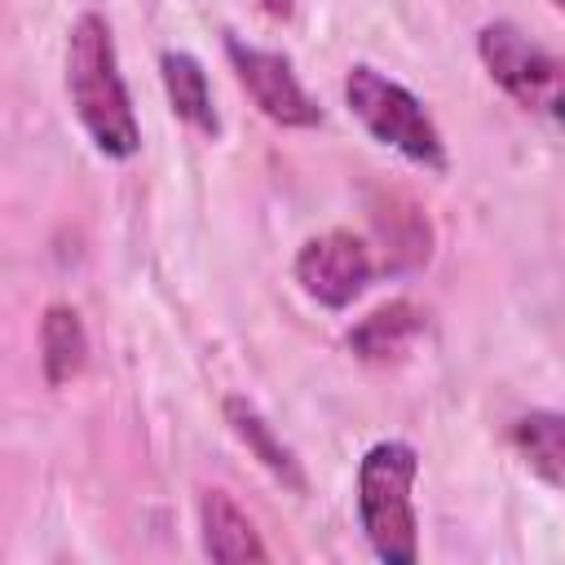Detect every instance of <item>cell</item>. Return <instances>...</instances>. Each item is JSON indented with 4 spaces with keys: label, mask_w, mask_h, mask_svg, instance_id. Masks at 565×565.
I'll return each mask as SVG.
<instances>
[{
    "label": "cell",
    "mask_w": 565,
    "mask_h": 565,
    "mask_svg": "<svg viewBox=\"0 0 565 565\" xmlns=\"http://www.w3.org/2000/svg\"><path fill=\"white\" fill-rule=\"evenodd\" d=\"M371 274H375L371 247L349 230L318 234L296 252V282L305 287V296H313L327 309L353 305L371 282Z\"/></svg>",
    "instance_id": "cell-6"
},
{
    "label": "cell",
    "mask_w": 565,
    "mask_h": 565,
    "mask_svg": "<svg viewBox=\"0 0 565 565\" xmlns=\"http://www.w3.org/2000/svg\"><path fill=\"white\" fill-rule=\"evenodd\" d=\"M88 362V331L71 305H49L40 318V366L53 388L71 384Z\"/></svg>",
    "instance_id": "cell-11"
},
{
    "label": "cell",
    "mask_w": 565,
    "mask_h": 565,
    "mask_svg": "<svg viewBox=\"0 0 565 565\" xmlns=\"http://www.w3.org/2000/svg\"><path fill=\"white\" fill-rule=\"evenodd\" d=\"M415 472L419 455L406 441H375L358 463V521L371 552L388 565L419 561V521L411 503Z\"/></svg>",
    "instance_id": "cell-2"
},
{
    "label": "cell",
    "mask_w": 565,
    "mask_h": 565,
    "mask_svg": "<svg viewBox=\"0 0 565 565\" xmlns=\"http://www.w3.org/2000/svg\"><path fill=\"white\" fill-rule=\"evenodd\" d=\"M512 441L525 455L530 472L543 486L561 490V481H565V419L556 411H530L512 424Z\"/></svg>",
    "instance_id": "cell-12"
},
{
    "label": "cell",
    "mask_w": 565,
    "mask_h": 565,
    "mask_svg": "<svg viewBox=\"0 0 565 565\" xmlns=\"http://www.w3.org/2000/svg\"><path fill=\"white\" fill-rule=\"evenodd\" d=\"M344 102L375 141L393 146L397 154H406L419 168H446V141H441L433 115L424 110V102L411 88H402L384 71H375L366 62L349 66Z\"/></svg>",
    "instance_id": "cell-3"
},
{
    "label": "cell",
    "mask_w": 565,
    "mask_h": 565,
    "mask_svg": "<svg viewBox=\"0 0 565 565\" xmlns=\"http://www.w3.org/2000/svg\"><path fill=\"white\" fill-rule=\"evenodd\" d=\"M199 530H203V552L221 565L269 561V547L260 543L252 516L225 490H203L199 494Z\"/></svg>",
    "instance_id": "cell-7"
},
{
    "label": "cell",
    "mask_w": 565,
    "mask_h": 565,
    "mask_svg": "<svg viewBox=\"0 0 565 565\" xmlns=\"http://www.w3.org/2000/svg\"><path fill=\"white\" fill-rule=\"evenodd\" d=\"M419 331H424V309L411 300H388L349 331V349L362 362H393L415 344Z\"/></svg>",
    "instance_id": "cell-8"
},
{
    "label": "cell",
    "mask_w": 565,
    "mask_h": 565,
    "mask_svg": "<svg viewBox=\"0 0 565 565\" xmlns=\"http://www.w3.org/2000/svg\"><path fill=\"white\" fill-rule=\"evenodd\" d=\"M375 230L388 243L384 247V269L397 274V269H415V265L428 260L433 234H428V221H424V212L415 203H406V199L388 203L384 212H375Z\"/></svg>",
    "instance_id": "cell-13"
},
{
    "label": "cell",
    "mask_w": 565,
    "mask_h": 565,
    "mask_svg": "<svg viewBox=\"0 0 565 565\" xmlns=\"http://www.w3.org/2000/svg\"><path fill=\"white\" fill-rule=\"evenodd\" d=\"M477 57L490 79L525 110L561 115V62L512 22H486L477 31Z\"/></svg>",
    "instance_id": "cell-4"
},
{
    "label": "cell",
    "mask_w": 565,
    "mask_h": 565,
    "mask_svg": "<svg viewBox=\"0 0 565 565\" xmlns=\"http://www.w3.org/2000/svg\"><path fill=\"white\" fill-rule=\"evenodd\" d=\"M552 4H565V0H552Z\"/></svg>",
    "instance_id": "cell-15"
},
{
    "label": "cell",
    "mask_w": 565,
    "mask_h": 565,
    "mask_svg": "<svg viewBox=\"0 0 565 565\" xmlns=\"http://www.w3.org/2000/svg\"><path fill=\"white\" fill-rule=\"evenodd\" d=\"M269 13H274V18H287V13H291V0H269Z\"/></svg>",
    "instance_id": "cell-14"
},
{
    "label": "cell",
    "mask_w": 565,
    "mask_h": 565,
    "mask_svg": "<svg viewBox=\"0 0 565 565\" xmlns=\"http://www.w3.org/2000/svg\"><path fill=\"white\" fill-rule=\"evenodd\" d=\"M66 97L88 141L106 159H132L141 150V128L119 75L115 35L102 13H79L66 35Z\"/></svg>",
    "instance_id": "cell-1"
},
{
    "label": "cell",
    "mask_w": 565,
    "mask_h": 565,
    "mask_svg": "<svg viewBox=\"0 0 565 565\" xmlns=\"http://www.w3.org/2000/svg\"><path fill=\"white\" fill-rule=\"evenodd\" d=\"M159 75H163V88H168V102H172L177 119H185L190 128L216 137V132H221V119H216L212 84H207V71L199 66V57L168 49V53L159 57Z\"/></svg>",
    "instance_id": "cell-10"
},
{
    "label": "cell",
    "mask_w": 565,
    "mask_h": 565,
    "mask_svg": "<svg viewBox=\"0 0 565 565\" xmlns=\"http://www.w3.org/2000/svg\"><path fill=\"white\" fill-rule=\"evenodd\" d=\"M225 53H230V66L238 75V84L247 88V97L260 106V115H269L274 124L282 128H313L322 124V110L318 102L305 93V84L296 79L291 62L274 49H256V44H243V40H225Z\"/></svg>",
    "instance_id": "cell-5"
},
{
    "label": "cell",
    "mask_w": 565,
    "mask_h": 565,
    "mask_svg": "<svg viewBox=\"0 0 565 565\" xmlns=\"http://www.w3.org/2000/svg\"><path fill=\"white\" fill-rule=\"evenodd\" d=\"M225 424L234 428V437L287 486V490H296V494H305L309 490V481H305V468H300V459H296V450L265 424V415L252 406V402H243V397H225Z\"/></svg>",
    "instance_id": "cell-9"
}]
</instances>
